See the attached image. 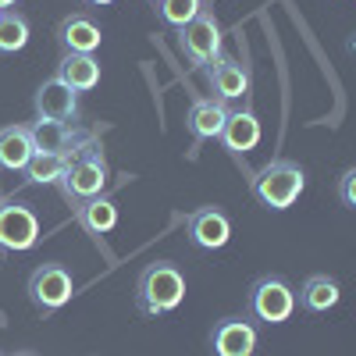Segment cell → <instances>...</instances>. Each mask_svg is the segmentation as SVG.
Instances as JSON below:
<instances>
[{
    "mask_svg": "<svg viewBox=\"0 0 356 356\" xmlns=\"http://www.w3.org/2000/svg\"><path fill=\"white\" fill-rule=\"evenodd\" d=\"M65 200L75 207L89 196H100L107 189V157H104V146L97 136H79L72 143V150L65 154V171L57 178Z\"/></svg>",
    "mask_w": 356,
    "mask_h": 356,
    "instance_id": "6da1fadb",
    "label": "cell"
},
{
    "mask_svg": "<svg viewBox=\"0 0 356 356\" xmlns=\"http://www.w3.org/2000/svg\"><path fill=\"white\" fill-rule=\"evenodd\" d=\"M186 300V275L182 267L171 264V260H157V264H146L143 275L136 282V310L143 317H168L182 307Z\"/></svg>",
    "mask_w": 356,
    "mask_h": 356,
    "instance_id": "7a4b0ae2",
    "label": "cell"
},
{
    "mask_svg": "<svg viewBox=\"0 0 356 356\" xmlns=\"http://www.w3.org/2000/svg\"><path fill=\"white\" fill-rule=\"evenodd\" d=\"M307 189V175L303 168L289 161V157H275L267 161L260 171H253L250 178V193L260 207H267V211H289V207L303 196Z\"/></svg>",
    "mask_w": 356,
    "mask_h": 356,
    "instance_id": "3957f363",
    "label": "cell"
},
{
    "mask_svg": "<svg viewBox=\"0 0 356 356\" xmlns=\"http://www.w3.org/2000/svg\"><path fill=\"white\" fill-rule=\"evenodd\" d=\"M29 303H33L43 317L57 314L61 307H68V300L75 296V278L65 264H40L25 282Z\"/></svg>",
    "mask_w": 356,
    "mask_h": 356,
    "instance_id": "277c9868",
    "label": "cell"
},
{
    "mask_svg": "<svg viewBox=\"0 0 356 356\" xmlns=\"http://www.w3.org/2000/svg\"><path fill=\"white\" fill-rule=\"evenodd\" d=\"M246 310H250V317H257L264 324H285L296 314V292L285 278L264 275L246 292Z\"/></svg>",
    "mask_w": 356,
    "mask_h": 356,
    "instance_id": "5b68a950",
    "label": "cell"
},
{
    "mask_svg": "<svg viewBox=\"0 0 356 356\" xmlns=\"http://www.w3.org/2000/svg\"><path fill=\"white\" fill-rule=\"evenodd\" d=\"M40 218L22 200H0V257L29 253L40 243Z\"/></svg>",
    "mask_w": 356,
    "mask_h": 356,
    "instance_id": "8992f818",
    "label": "cell"
},
{
    "mask_svg": "<svg viewBox=\"0 0 356 356\" xmlns=\"http://www.w3.org/2000/svg\"><path fill=\"white\" fill-rule=\"evenodd\" d=\"M178 50H182L186 61L196 65V68H207L214 57H221V25L207 8L189 25L178 29Z\"/></svg>",
    "mask_w": 356,
    "mask_h": 356,
    "instance_id": "52a82bcc",
    "label": "cell"
},
{
    "mask_svg": "<svg viewBox=\"0 0 356 356\" xmlns=\"http://www.w3.org/2000/svg\"><path fill=\"white\" fill-rule=\"evenodd\" d=\"M186 235L196 250H225L232 239V221L221 207H196L186 218Z\"/></svg>",
    "mask_w": 356,
    "mask_h": 356,
    "instance_id": "ba28073f",
    "label": "cell"
},
{
    "mask_svg": "<svg viewBox=\"0 0 356 356\" xmlns=\"http://www.w3.org/2000/svg\"><path fill=\"white\" fill-rule=\"evenodd\" d=\"M33 104H36V118H50V122H65V125H72L79 118V93L57 75L36 89Z\"/></svg>",
    "mask_w": 356,
    "mask_h": 356,
    "instance_id": "9c48e42d",
    "label": "cell"
},
{
    "mask_svg": "<svg viewBox=\"0 0 356 356\" xmlns=\"http://www.w3.org/2000/svg\"><path fill=\"white\" fill-rule=\"evenodd\" d=\"M207 82H211V89L218 93L221 104L250 97V68L239 65L235 57H225V54L214 57V61L207 65Z\"/></svg>",
    "mask_w": 356,
    "mask_h": 356,
    "instance_id": "30bf717a",
    "label": "cell"
},
{
    "mask_svg": "<svg viewBox=\"0 0 356 356\" xmlns=\"http://www.w3.org/2000/svg\"><path fill=\"white\" fill-rule=\"evenodd\" d=\"M214 356H253L257 349V328L246 317H225L211 332Z\"/></svg>",
    "mask_w": 356,
    "mask_h": 356,
    "instance_id": "8fae6325",
    "label": "cell"
},
{
    "mask_svg": "<svg viewBox=\"0 0 356 356\" xmlns=\"http://www.w3.org/2000/svg\"><path fill=\"white\" fill-rule=\"evenodd\" d=\"M260 136H264V129H260V118L250 111V107H235V111H228V118H225V129H221V146L228 154H250V150H257L260 146Z\"/></svg>",
    "mask_w": 356,
    "mask_h": 356,
    "instance_id": "7c38bea8",
    "label": "cell"
},
{
    "mask_svg": "<svg viewBox=\"0 0 356 356\" xmlns=\"http://www.w3.org/2000/svg\"><path fill=\"white\" fill-rule=\"evenodd\" d=\"M100 40H104L100 25L89 18L86 11L65 15L61 25H57V43H61L65 54H93L100 47Z\"/></svg>",
    "mask_w": 356,
    "mask_h": 356,
    "instance_id": "4fadbf2b",
    "label": "cell"
},
{
    "mask_svg": "<svg viewBox=\"0 0 356 356\" xmlns=\"http://www.w3.org/2000/svg\"><path fill=\"white\" fill-rule=\"evenodd\" d=\"M225 118H228V107L214 97H200L189 104V114H186V129L193 136V143H207V139H218L221 129H225Z\"/></svg>",
    "mask_w": 356,
    "mask_h": 356,
    "instance_id": "5bb4252c",
    "label": "cell"
},
{
    "mask_svg": "<svg viewBox=\"0 0 356 356\" xmlns=\"http://www.w3.org/2000/svg\"><path fill=\"white\" fill-rule=\"evenodd\" d=\"M72 214H75L79 228L89 232V235H97V239H100V235H111V232L118 228V203H114V196H107V193L75 203Z\"/></svg>",
    "mask_w": 356,
    "mask_h": 356,
    "instance_id": "9a60e30c",
    "label": "cell"
},
{
    "mask_svg": "<svg viewBox=\"0 0 356 356\" xmlns=\"http://www.w3.org/2000/svg\"><path fill=\"white\" fill-rule=\"evenodd\" d=\"M57 79L65 86H72L75 93H89V89L100 86V61L93 54H61Z\"/></svg>",
    "mask_w": 356,
    "mask_h": 356,
    "instance_id": "2e32d148",
    "label": "cell"
},
{
    "mask_svg": "<svg viewBox=\"0 0 356 356\" xmlns=\"http://www.w3.org/2000/svg\"><path fill=\"white\" fill-rule=\"evenodd\" d=\"M29 139H33V150L36 154H68L72 143L79 139V132H72V125L65 122H50V118H36L29 125Z\"/></svg>",
    "mask_w": 356,
    "mask_h": 356,
    "instance_id": "e0dca14e",
    "label": "cell"
},
{
    "mask_svg": "<svg viewBox=\"0 0 356 356\" xmlns=\"http://www.w3.org/2000/svg\"><path fill=\"white\" fill-rule=\"evenodd\" d=\"M33 139H29V125H8L0 129V171H25L29 157H33Z\"/></svg>",
    "mask_w": 356,
    "mask_h": 356,
    "instance_id": "ac0fdd59",
    "label": "cell"
},
{
    "mask_svg": "<svg viewBox=\"0 0 356 356\" xmlns=\"http://www.w3.org/2000/svg\"><path fill=\"white\" fill-rule=\"evenodd\" d=\"M339 300H342V289H339V282L332 275H310L303 282L300 300L296 303H300L307 314H328V310L339 307Z\"/></svg>",
    "mask_w": 356,
    "mask_h": 356,
    "instance_id": "d6986e66",
    "label": "cell"
},
{
    "mask_svg": "<svg viewBox=\"0 0 356 356\" xmlns=\"http://www.w3.org/2000/svg\"><path fill=\"white\" fill-rule=\"evenodd\" d=\"M29 36H33V29H29V18L22 11H0V54H18L29 47Z\"/></svg>",
    "mask_w": 356,
    "mask_h": 356,
    "instance_id": "ffe728a7",
    "label": "cell"
},
{
    "mask_svg": "<svg viewBox=\"0 0 356 356\" xmlns=\"http://www.w3.org/2000/svg\"><path fill=\"white\" fill-rule=\"evenodd\" d=\"M65 171V157L61 154H33L25 164V182L33 186H57V178Z\"/></svg>",
    "mask_w": 356,
    "mask_h": 356,
    "instance_id": "44dd1931",
    "label": "cell"
},
{
    "mask_svg": "<svg viewBox=\"0 0 356 356\" xmlns=\"http://www.w3.org/2000/svg\"><path fill=\"white\" fill-rule=\"evenodd\" d=\"M200 11H203V0H161V4H157V18H161L168 29L189 25Z\"/></svg>",
    "mask_w": 356,
    "mask_h": 356,
    "instance_id": "7402d4cb",
    "label": "cell"
},
{
    "mask_svg": "<svg viewBox=\"0 0 356 356\" xmlns=\"http://www.w3.org/2000/svg\"><path fill=\"white\" fill-rule=\"evenodd\" d=\"M339 200L346 207H356V168H346L339 178Z\"/></svg>",
    "mask_w": 356,
    "mask_h": 356,
    "instance_id": "603a6c76",
    "label": "cell"
},
{
    "mask_svg": "<svg viewBox=\"0 0 356 356\" xmlns=\"http://www.w3.org/2000/svg\"><path fill=\"white\" fill-rule=\"evenodd\" d=\"M82 4H93V8H107V4H114V0H82Z\"/></svg>",
    "mask_w": 356,
    "mask_h": 356,
    "instance_id": "cb8c5ba5",
    "label": "cell"
},
{
    "mask_svg": "<svg viewBox=\"0 0 356 356\" xmlns=\"http://www.w3.org/2000/svg\"><path fill=\"white\" fill-rule=\"evenodd\" d=\"M15 4H18V0H0V11H11Z\"/></svg>",
    "mask_w": 356,
    "mask_h": 356,
    "instance_id": "d4e9b609",
    "label": "cell"
},
{
    "mask_svg": "<svg viewBox=\"0 0 356 356\" xmlns=\"http://www.w3.org/2000/svg\"><path fill=\"white\" fill-rule=\"evenodd\" d=\"M15 356H33V353H15Z\"/></svg>",
    "mask_w": 356,
    "mask_h": 356,
    "instance_id": "484cf974",
    "label": "cell"
},
{
    "mask_svg": "<svg viewBox=\"0 0 356 356\" xmlns=\"http://www.w3.org/2000/svg\"><path fill=\"white\" fill-rule=\"evenodd\" d=\"M154 4H161V0H154Z\"/></svg>",
    "mask_w": 356,
    "mask_h": 356,
    "instance_id": "4316f807",
    "label": "cell"
}]
</instances>
